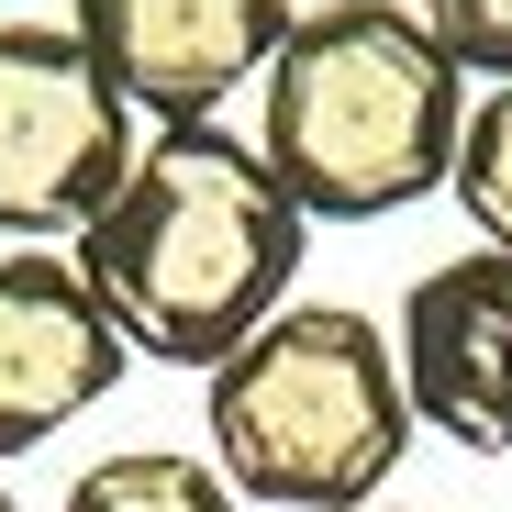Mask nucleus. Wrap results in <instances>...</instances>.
<instances>
[{
	"mask_svg": "<svg viewBox=\"0 0 512 512\" xmlns=\"http://www.w3.org/2000/svg\"><path fill=\"white\" fill-rule=\"evenodd\" d=\"M301 201L234 123H156L123 167L101 223L78 234L101 312L156 368H223L268 312H290L301 279Z\"/></svg>",
	"mask_w": 512,
	"mask_h": 512,
	"instance_id": "obj_1",
	"label": "nucleus"
},
{
	"mask_svg": "<svg viewBox=\"0 0 512 512\" xmlns=\"http://www.w3.org/2000/svg\"><path fill=\"white\" fill-rule=\"evenodd\" d=\"M468 134V67L412 0H312L256 78V156L301 223H390L446 190Z\"/></svg>",
	"mask_w": 512,
	"mask_h": 512,
	"instance_id": "obj_2",
	"label": "nucleus"
},
{
	"mask_svg": "<svg viewBox=\"0 0 512 512\" xmlns=\"http://www.w3.org/2000/svg\"><path fill=\"white\" fill-rule=\"evenodd\" d=\"M201 435L234 501L279 512H368L412 457V401L390 323L357 301H290L201 379Z\"/></svg>",
	"mask_w": 512,
	"mask_h": 512,
	"instance_id": "obj_3",
	"label": "nucleus"
},
{
	"mask_svg": "<svg viewBox=\"0 0 512 512\" xmlns=\"http://www.w3.org/2000/svg\"><path fill=\"white\" fill-rule=\"evenodd\" d=\"M145 123L78 45V23H0V234L78 245L123 190Z\"/></svg>",
	"mask_w": 512,
	"mask_h": 512,
	"instance_id": "obj_4",
	"label": "nucleus"
},
{
	"mask_svg": "<svg viewBox=\"0 0 512 512\" xmlns=\"http://www.w3.org/2000/svg\"><path fill=\"white\" fill-rule=\"evenodd\" d=\"M134 346L101 312L78 245H12L0 256V457L56 446L78 412H101L123 390Z\"/></svg>",
	"mask_w": 512,
	"mask_h": 512,
	"instance_id": "obj_5",
	"label": "nucleus"
},
{
	"mask_svg": "<svg viewBox=\"0 0 512 512\" xmlns=\"http://www.w3.org/2000/svg\"><path fill=\"white\" fill-rule=\"evenodd\" d=\"M78 45L134 123H223L290 45V0H78Z\"/></svg>",
	"mask_w": 512,
	"mask_h": 512,
	"instance_id": "obj_6",
	"label": "nucleus"
},
{
	"mask_svg": "<svg viewBox=\"0 0 512 512\" xmlns=\"http://www.w3.org/2000/svg\"><path fill=\"white\" fill-rule=\"evenodd\" d=\"M390 357L412 423H435L468 457H512V256L468 245L423 268L390 312Z\"/></svg>",
	"mask_w": 512,
	"mask_h": 512,
	"instance_id": "obj_7",
	"label": "nucleus"
},
{
	"mask_svg": "<svg viewBox=\"0 0 512 512\" xmlns=\"http://www.w3.org/2000/svg\"><path fill=\"white\" fill-rule=\"evenodd\" d=\"M56 512H245V501L223 490L212 457H179V446H112V457H90V468L67 479Z\"/></svg>",
	"mask_w": 512,
	"mask_h": 512,
	"instance_id": "obj_8",
	"label": "nucleus"
},
{
	"mask_svg": "<svg viewBox=\"0 0 512 512\" xmlns=\"http://www.w3.org/2000/svg\"><path fill=\"white\" fill-rule=\"evenodd\" d=\"M457 212L479 223L490 256H512V78L468 90V134H457V167H446Z\"/></svg>",
	"mask_w": 512,
	"mask_h": 512,
	"instance_id": "obj_9",
	"label": "nucleus"
},
{
	"mask_svg": "<svg viewBox=\"0 0 512 512\" xmlns=\"http://www.w3.org/2000/svg\"><path fill=\"white\" fill-rule=\"evenodd\" d=\"M412 12H423V34H435L479 90L512 78V0H412Z\"/></svg>",
	"mask_w": 512,
	"mask_h": 512,
	"instance_id": "obj_10",
	"label": "nucleus"
},
{
	"mask_svg": "<svg viewBox=\"0 0 512 512\" xmlns=\"http://www.w3.org/2000/svg\"><path fill=\"white\" fill-rule=\"evenodd\" d=\"M368 512H412V501H368Z\"/></svg>",
	"mask_w": 512,
	"mask_h": 512,
	"instance_id": "obj_11",
	"label": "nucleus"
},
{
	"mask_svg": "<svg viewBox=\"0 0 512 512\" xmlns=\"http://www.w3.org/2000/svg\"><path fill=\"white\" fill-rule=\"evenodd\" d=\"M0 512H23V501H12V490H0Z\"/></svg>",
	"mask_w": 512,
	"mask_h": 512,
	"instance_id": "obj_12",
	"label": "nucleus"
}]
</instances>
